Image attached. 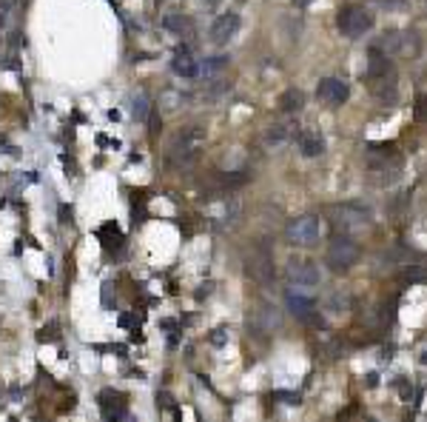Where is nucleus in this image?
<instances>
[{
    "instance_id": "obj_7",
    "label": "nucleus",
    "mask_w": 427,
    "mask_h": 422,
    "mask_svg": "<svg viewBox=\"0 0 427 422\" xmlns=\"http://www.w3.org/2000/svg\"><path fill=\"white\" fill-rule=\"evenodd\" d=\"M285 277L290 282V292H313V288H319V282H322V274H319V269L313 266L311 260H302V257H293L288 260V269H285Z\"/></svg>"
},
{
    "instance_id": "obj_15",
    "label": "nucleus",
    "mask_w": 427,
    "mask_h": 422,
    "mask_svg": "<svg viewBox=\"0 0 427 422\" xmlns=\"http://www.w3.org/2000/svg\"><path fill=\"white\" fill-rule=\"evenodd\" d=\"M97 403H100V411H103L105 419L125 416V400H123V394H117V391H103Z\"/></svg>"
},
{
    "instance_id": "obj_27",
    "label": "nucleus",
    "mask_w": 427,
    "mask_h": 422,
    "mask_svg": "<svg viewBox=\"0 0 427 422\" xmlns=\"http://www.w3.org/2000/svg\"><path fill=\"white\" fill-rule=\"evenodd\" d=\"M405 280H410V282L424 280V269H408V271H405Z\"/></svg>"
},
{
    "instance_id": "obj_14",
    "label": "nucleus",
    "mask_w": 427,
    "mask_h": 422,
    "mask_svg": "<svg viewBox=\"0 0 427 422\" xmlns=\"http://www.w3.org/2000/svg\"><path fill=\"white\" fill-rule=\"evenodd\" d=\"M348 94H351L348 92V83L339 81V77H325V81L316 86V97L331 103V106H342L345 100H348Z\"/></svg>"
},
{
    "instance_id": "obj_10",
    "label": "nucleus",
    "mask_w": 427,
    "mask_h": 422,
    "mask_svg": "<svg viewBox=\"0 0 427 422\" xmlns=\"http://www.w3.org/2000/svg\"><path fill=\"white\" fill-rule=\"evenodd\" d=\"M299 135V126L297 123H274L262 131V146L271 149V151H282L285 146H290Z\"/></svg>"
},
{
    "instance_id": "obj_1",
    "label": "nucleus",
    "mask_w": 427,
    "mask_h": 422,
    "mask_svg": "<svg viewBox=\"0 0 427 422\" xmlns=\"http://www.w3.org/2000/svg\"><path fill=\"white\" fill-rule=\"evenodd\" d=\"M205 146V128L202 126H189L182 128L180 135L171 140L168 146V163L177 169H189L197 163V157Z\"/></svg>"
},
{
    "instance_id": "obj_22",
    "label": "nucleus",
    "mask_w": 427,
    "mask_h": 422,
    "mask_svg": "<svg viewBox=\"0 0 427 422\" xmlns=\"http://www.w3.org/2000/svg\"><path fill=\"white\" fill-rule=\"evenodd\" d=\"M100 240H103V248H105V251H114V248H120V243H123V234H120V228H117L114 223H105V226L100 228Z\"/></svg>"
},
{
    "instance_id": "obj_6",
    "label": "nucleus",
    "mask_w": 427,
    "mask_h": 422,
    "mask_svg": "<svg viewBox=\"0 0 427 422\" xmlns=\"http://www.w3.org/2000/svg\"><path fill=\"white\" fill-rule=\"evenodd\" d=\"M331 223L336 226L339 234H356V231H365L370 223H373V214L370 208L365 205H356V203H342L331 211Z\"/></svg>"
},
{
    "instance_id": "obj_17",
    "label": "nucleus",
    "mask_w": 427,
    "mask_h": 422,
    "mask_svg": "<svg viewBox=\"0 0 427 422\" xmlns=\"http://www.w3.org/2000/svg\"><path fill=\"white\" fill-rule=\"evenodd\" d=\"M225 71H228V58H225V55H217V58H208V60L200 66L197 77H202L205 83H214V81H223Z\"/></svg>"
},
{
    "instance_id": "obj_16",
    "label": "nucleus",
    "mask_w": 427,
    "mask_h": 422,
    "mask_svg": "<svg viewBox=\"0 0 427 422\" xmlns=\"http://www.w3.org/2000/svg\"><path fill=\"white\" fill-rule=\"evenodd\" d=\"M297 143H299V151L305 154V157H319L325 151V140H322V135L319 131H313V128H299V135H297Z\"/></svg>"
},
{
    "instance_id": "obj_13",
    "label": "nucleus",
    "mask_w": 427,
    "mask_h": 422,
    "mask_svg": "<svg viewBox=\"0 0 427 422\" xmlns=\"http://www.w3.org/2000/svg\"><path fill=\"white\" fill-rule=\"evenodd\" d=\"M236 32H239V15L225 12V15H220L217 20H214V26H211V43L225 46Z\"/></svg>"
},
{
    "instance_id": "obj_5",
    "label": "nucleus",
    "mask_w": 427,
    "mask_h": 422,
    "mask_svg": "<svg viewBox=\"0 0 427 422\" xmlns=\"http://www.w3.org/2000/svg\"><path fill=\"white\" fill-rule=\"evenodd\" d=\"M356 260H359V246L351 240V234H336L333 240L328 243V251H325V262H328V269L342 274V271H348L356 266Z\"/></svg>"
},
{
    "instance_id": "obj_31",
    "label": "nucleus",
    "mask_w": 427,
    "mask_h": 422,
    "mask_svg": "<svg viewBox=\"0 0 427 422\" xmlns=\"http://www.w3.org/2000/svg\"><path fill=\"white\" fill-rule=\"evenodd\" d=\"M208 3H220V0H208Z\"/></svg>"
},
{
    "instance_id": "obj_8",
    "label": "nucleus",
    "mask_w": 427,
    "mask_h": 422,
    "mask_svg": "<svg viewBox=\"0 0 427 422\" xmlns=\"http://www.w3.org/2000/svg\"><path fill=\"white\" fill-rule=\"evenodd\" d=\"M336 23H339V32L345 37L356 40V37H365L373 29V12H367L365 6H345L339 12Z\"/></svg>"
},
{
    "instance_id": "obj_9",
    "label": "nucleus",
    "mask_w": 427,
    "mask_h": 422,
    "mask_svg": "<svg viewBox=\"0 0 427 422\" xmlns=\"http://www.w3.org/2000/svg\"><path fill=\"white\" fill-rule=\"evenodd\" d=\"M245 269H248V277L259 285H271L274 277H277V269H274V254L268 246H254L251 254H248V262H245Z\"/></svg>"
},
{
    "instance_id": "obj_28",
    "label": "nucleus",
    "mask_w": 427,
    "mask_h": 422,
    "mask_svg": "<svg viewBox=\"0 0 427 422\" xmlns=\"http://www.w3.org/2000/svg\"><path fill=\"white\" fill-rule=\"evenodd\" d=\"M211 339H214V342H223V339H225V328H217V334H214Z\"/></svg>"
},
{
    "instance_id": "obj_11",
    "label": "nucleus",
    "mask_w": 427,
    "mask_h": 422,
    "mask_svg": "<svg viewBox=\"0 0 427 422\" xmlns=\"http://www.w3.org/2000/svg\"><path fill=\"white\" fill-rule=\"evenodd\" d=\"M248 323H251V328L259 331V334H271L274 328L282 326V314H279L277 305L262 303V305H256V308L248 314Z\"/></svg>"
},
{
    "instance_id": "obj_3",
    "label": "nucleus",
    "mask_w": 427,
    "mask_h": 422,
    "mask_svg": "<svg viewBox=\"0 0 427 422\" xmlns=\"http://www.w3.org/2000/svg\"><path fill=\"white\" fill-rule=\"evenodd\" d=\"M205 217L214 228H220V231L234 228L239 223V217H243V203H239L236 194L223 189L220 194H211V200L205 205Z\"/></svg>"
},
{
    "instance_id": "obj_18",
    "label": "nucleus",
    "mask_w": 427,
    "mask_h": 422,
    "mask_svg": "<svg viewBox=\"0 0 427 422\" xmlns=\"http://www.w3.org/2000/svg\"><path fill=\"white\" fill-rule=\"evenodd\" d=\"M171 69L180 77H197V71H200V66H197V60H194V55L189 49H177V55L171 60Z\"/></svg>"
},
{
    "instance_id": "obj_25",
    "label": "nucleus",
    "mask_w": 427,
    "mask_h": 422,
    "mask_svg": "<svg viewBox=\"0 0 427 422\" xmlns=\"http://www.w3.org/2000/svg\"><path fill=\"white\" fill-rule=\"evenodd\" d=\"M274 397H277V400H282L285 405H299V394H290V391H277Z\"/></svg>"
},
{
    "instance_id": "obj_19",
    "label": "nucleus",
    "mask_w": 427,
    "mask_h": 422,
    "mask_svg": "<svg viewBox=\"0 0 427 422\" xmlns=\"http://www.w3.org/2000/svg\"><path fill=\"white\" fill-rule=\"evenodd\" d=\"M163 29L166 32H171V35H177V37H191L194 35V23L185 17V15H166L163 17Z\"/></svg>"
},
{
    "instance_id": "obj_24",
    "label": "nucleus",
    "mask_w": 427,
    "mask_h": 422,
    "mask_svg": "<svg viewBox=\"0 0 427 422\" xmlns=\"http://www.w3.org/2000/svg\"><path fill=\"white\" fill-rule=\"evenodd\" d=\"M328 305H331V311H348V305H351V297L348 294H333L331 300H328Z\"/></svg>"
},
{
    "instance_id": "obj_21",
    "label": "nucleus",
    "mask_w": 427,
    "mask_h": 422,
    "mask_svg": "<svg viewBox=\"0 0 427 422\" xmlns=\"http://www.w3.org/2000/svg\"><path fill=\"white\" fill-rule=\"evenodd\" d=\"M189 103V94L185 92H174V89H166L163 94H159V109L163 112H177L180 106Z\"/></svg>"
},
{
    "instance_id": "obj_12",
    "label": "nucleus",
    "mask_w": 427,
    "mask_h": 422,
    "mask_svg": "<svg viewBox=\"0 0 427 422\" xmlns=\"http://www.w3.org/2000/svg\"><path fill=\"white\" fill-rule=\"evenodd\" d=\"M288 308H290V314L297 316V320H302L308 326H322V320H319V311H316V303L311 297H305L302 292H288Z\"/></svg>"
},
{
    "instance_id": "obj_23",
    "label": "nucleus",
    "mask_w": 427,
    "mask_h": 422,
    "mask_svg": "<svg viewBox=\"0 0 427 422\" xmlns=\"http://www.w3.org/2000/svg\"><path fill=\"white\" fill-rule=\"evenodd\" d=\"M148 112H151V103H148V97H146L143 92H137V97L131 100V115H134L137 120H146V117H148Z\"/></svg>"
},
{
    "instance_id": "obj_26",
    "label": "nucleus",
    "mask_w": 427,
    "mask_h": 422,
    "mask_svg": "<svg viewBox=\"0 0 427 422\" xmlns=\"http://www.w3.org/2000/svg\"><path fill=\"white\" fill-rule=\"evenodd\" d=\"M416 120H427V97L416 100Z\"/></svg>"
},
{
    "instance_id": "obj_2",
    "label": "nucleus",
    "mask_w": 427,
    "mask_h": 422,
    "mask_svg": "<svg viewBox=\"0 0 427 422\" xmlns=\"http://www.w3.org/2000/svg\"><path fill=\"white\" fill-rule=\"evenodd\" d=\"M399 171H402V163L393 154V143H373L370 146V166H367V177L376 186H390V183L399 180Z\"/></svg>"
},
{
    "instance_id": "obj_30",
    "label": "nucleus",
    "mask_w": 427,
    "mask_h": 422,
    "mask_svg": "<svg viewBox=\"0 0 427 422\" xmlns=\"http://www.w3.org/2000/svg\"><path fill=\"white\" fill-rule=\"evenodd\" d=\"M297 3H311V0H297Z\"/></svg>"
},
{
    "instance_id": "obj_4",
    "label": "nucleus",
    "mask_w": 427,
    "mask_h": 422,
    "mask_svg": "<svg viewBox=\"0 0 427 422\" xmlns=\"http://www.w3.org/2000/svg\"><path fill=\"white\" fill-rule=\"evenodd\" d=\"M322 237H325V223L313 214L297 217L285 226V240L297 248H313V246H319Z\"/></svg>"
},
{
    "instance_id": "obj_20",
    "label": "nucleus",
    "mask_w": 427,
    "mask_h": 422,
    "mask_svg": "<svg viewBox=\"0 0 427 422\" xmlns=\"http://www.w3.org/2000/svg\"><path fill=\"white\" fill-rule=\"evenodd\" d=\"M302 106H305V94H302L299 89H288V92L279 97V109L288 112V115L302 112Z\"/></svg>"
},
{
    "instance_id": "obj_29",
    "label": "nucleus",
    "mask_w": 427,
    "mask_h": 422,
    "mask_svg": "<svg viewBox=\"0 0 427 422\" xmlns=\"http://www.w3.org/2000/svg\"><path fill=\"white\" fill-rule=\"evenodd\" d=\"M376 3H385V6H402V0H376Z\"/></svg>"
}]
</instances>
